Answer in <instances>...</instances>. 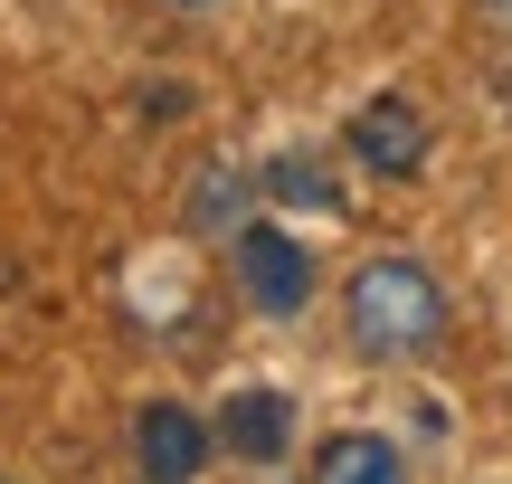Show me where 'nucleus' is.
<instances>
[{"mask_svg": "<svg viewBox=\"0 0 512 484\" xmlns=\"http://www.w3.org/2000/svg\"><path fill=\"white\" fill-rule=\"evenodd\" d=\"M351 342H361L370 361H408V352H427L437 342V323H446V295H437V276L427 266H408V257H370L361 276H351Z\"/></svg>", "mask_w": 512, "mask_h": 484, "instance_id": "obj_1", "label": "nucleus"}, {"mask_svg": "<svg viewBox=\"0 0 512 484\" xmlns=\"http://www.w3.org/2000/svg\"><path fill=\"white\" fill-rule=\"evenodd\" d=\"M228 257H238V295H247L266 323L304 314V295H313V257L285 238V228H238V238H228Z\"/></svg>", "mask_w": 512, "mask_h": 484, "instance_id": "obj_2", "label": "nucleus"}, {"mask_svg": "<svg viewBox=\"0 0 512 484\" xmlns=\"http://www.w3.org/2000/svg\"><path fill=\"white\" fill-rule=\"evenodd\" d=\"M351 162L380 171V181H408V171H427V114L408 105V95H370V105L351 114Z\"/></svg>", "mask_w": 512, "mask_h": 484, "instance_id": "obj_3", "label": "nucleus"}, {"mask_svg": "<svg viewBox=\"0 0 512 484\" xmlns=\"http://www.w3.org/2000/svg\"><path fill=\"white\" fill-rule=\"evenodd\" d=\"M133 456H143V484H190L209 456V428L181 409V399H152L143 418H133Z\"/></svg>", "mask_w": 512, "mask_h": 484, "instance_id": "obj_4", "label": "nucleus"}, {"mask_svg": "<svg viewBox=\"0 0 512 484\" xmlns=\"http://www.w3.org/2000/svg\"><path fill=\"white\" fill-rule=\"evenodd\" d=\"M219 437L247 456V466H275L285 437H294V399L285 390H238V399H228V418H219Z\"/></svg>", "mask_w": 512, "mask_h": 484, "instance_id": "obj_5", "label": "nucleus"}, {"mask_svg": "<svg viewBox=\"0 0 512 484\" xmlns=\"http://www.w3.org/2000/svg\"><path fill=\"white\" fill-rule=\"evenodd\" d=\"M313 484H408V466H399L389 437L351 428V437H332V447H323V475H313Z\"/></svg>", "mask_w": 512, "mask_h": 484, "instance_id": "obj_6", "label": "nucleus"}, {"mask_svg": "<svg viewBox=\"0 0 512 484\" xmlns=\"http://www.w3.org/2000/svg\"><path fill=\"white\" fill-rule=\"evenodd\" d=\"M266 190H275V200H294V209H332V181H323L313 162H275Z\"/></svg>", "mask_w": 512, "mask_h": 484, "instance_id": "obj_7", "label": "nucleus"}, {"mask_svg": "<svg viewBox=\"0 0 512 484\" xmlns=\"http://www.w3.org/2000/svg\"><path fill=\"white\" fill-rule=\"evenodd\" d=\"M190 209H200L209 228H228V209H238V181H228V171H209V181H200V200H190Z\"/></svg>", "mask_w": 512, "mask_h": 484, "instance_id": "obj_8", "label": "nucleus"}, {"mask_svg": "<svg viewBox=\"0 0 512 484\" xmlns=\"http://www.w3.org/2000/svg\"><path fill=\"white\" fill-rule=\"evenodd\" d=\"M484 10H494V19H503V29H512V0H484Z\"/></svg>", "mask_w": 512, "mask_h": 484, "instance_id": "obj_9", "label": "nucleus"}]
</instances>
